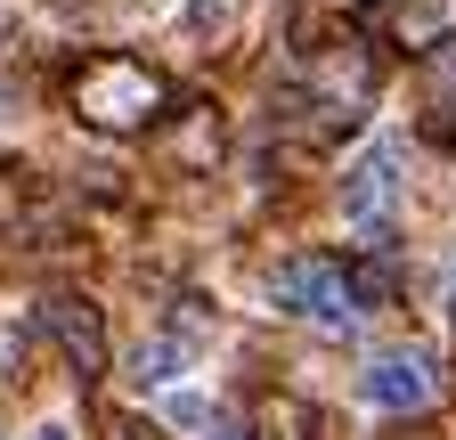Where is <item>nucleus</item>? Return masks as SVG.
<instances>
[{
    "label": "nucleus",
    "instance_id": "13",
    "mask_svg": "<svg viewBox=\"0 0 456 440\" xmlns=\"http://www.w3.org/2000/svg\"><path fill=\"white\" fill-rule=\"evenodd\" d=\"M212 440H261L253 424H212Z\"/></svg>",
    "mask_w": 456,
    "mask_h": 440
},
{
    "label": "nucleus",
    "instance_id": "10",
    "mask_svg": "<svg viewBox=\"0 0 456 440\" xmlns=\"http://www.w3.org/2000/svg\"><path fill=\"white\" fill-rule=\"evenodd\" d=\"M171 367H180V343L163 335V343H147V351L131 359V383H171Z\"/></svg>",
    "mask_w": 456,
    "mask_h": 440
},
{
    "label": "nucleus",
    "instance_id": "14",
    "mask_svg": "<svg viewBox=\"0 0 456 440\" xmlns=\"http://www.w3.org/2000/svg\"><path fill=\"white\" fill-rule=\"evenodd\" d=\"M114 440H155V432L147 424H114Z\"/></svg>",
    "mask_w": 456,
    "mask_h": 440
},
{
    "label": "nucleus",
    "instance_id": "9",
    "mask_svg": "<svg viewBox=\"0 0 456 440\" xmlns=\"http://www.w3.org/2000/svg\"><path fill=\"white\" fill-rule=\"evenodd\" d=\"M391 261H351V294H359V310H375V302H391Z\"/></svg>",
    "mask_w": 456,
    "mask_h": 440
},
{
    "label": "nucleus",
    "instance_id": "3",
    "mask_svg": "<svg viewBox=\"0 0 456 440\" xmlns=\"http://www.w3.org/2000/svg\"><path fill=\"white\" fill-rule=\"evenodd\" d=\"M41 335L66 351V367H74L82 383L106 375V318H98L90 294H41Z\"/></svg>",
    "mask_w": 456,
    "mask_h": 440
},
{
    "label": "nucleus",
    "instance_id": "11",
    "mask_svg": "<svg viewBox=\"0 0 456 440\" xmlns=\"http://www.w3.org/2000/svg\"><path fill=\"white\" fill-rule=\"evenodd\" d=\"M424 139L456 155V98H448V106H432V115H424Z\"/></svg>",
    "mask_w": 456,
    "mask_h": 440
},
{
    "label": "nucleus",
    "instance_id": "8",
    "mask_svg": "<svg viewBox=\"0 0 456 440\" xmlns=\"http://www.w3.org/2000/svg\"><path fill=\"white\" fill-rule=\"evenodd\" d=\"M261 432H269V440H302V432H310L302 400H285V392H269V400H261Z\"/></svg>",
    "mask_w": 456,
    "mask_h": 440
},
{
    "label": "nucleus",
    "instance_id": "4",
    "mask_svg": "<svg viewBox=\"0 0 456 440\" xmlns=\"http://www.w3.org/2000/svg\"><path fill=\"white\" fill-rule=\"evenodd\" d=\"M359 392H367V408H391V416H416V408H424V400L440 392V367H432L424 351H383V359H367Z\"/></svg>",
    "mask_w": 456,
    "mask_h": 440
},
{
    "label": "nucleus",
    "instance_id": "6",
    "mask_svg": "<svg viewBox=\"0 0 456 440\" xmlns=\"http://www.w3.org/2000/svg\"><path fill=\"white\" fill-rule=\"evenodd\" d=\"M383 41L408 49V58H432V49L456 41V0H399V9L383 17Z\"/></svg>",
    "mask_w": 456,
    "mask_h": 440
},
{
    "label": "nucleus",
    "instance_id": "7",
    "mask_svg": "<svg viewBox=\"0 0 456 440\" xmlns=\"http://www.w3.org/2000/svg\"><path fill=\"white\" fill-rule=\"evenodd\" d=\"M391 204H399V155L391 147H367L351 163V180H342V212H351V220H383Z\"/></svg>",
    "mask_w": 456,
    "mask_h": 440
},
{
    "label": "nucleus",
    "instance_id": "15",
    "mask_svg": "<svg viewBox=\"0 0 456 440\" xmlns=\"http://www.w3.org/2000/svg\"><path fill=\"white\" fill-rule=\"evenodd\" d=\"M33 440H74V432H66V424H41V432H33Z\"/></svg>",
    "mask_w": 456,
    "mask_h": 440
},
{
    "label": "nucleus",
    "instance_id": "2",
    "mask_svg": "<svg viewBox=\"0 0 456 440\" xmlns=\"http://www.w3.org/2000/svg\"><path fill=\"white\" fill-rule=\"evenodd\" d=\"M277 310H294V318L326 326V335H342V326L359 318L351 261H334V253H294V261H277Z\"/></svg>",
    "mask_w": 456,
    "mask_h": 440
},
{
    "label": "nucleus",
    "instance_id": "12",
    "mask_svg": "<svg viewBox=\"0 0 456 440\" xmlns=\"http://www.w3.org/2000/svg\"><path fill=\"white\" fill-rule=\"evenodd\" d=\"M383 440H440L432 424H399V432H383Z\"/></svg>",
    "mask_w": 456,
    "mask_h": 440
},
{
    "label": "nucleus",
    "instance_id": "5",
    "mask_svg": "<svg viewBox=\"0 0 456 440\" xmlns=\"http://www.w3.org/2000/svg\"><path fill=\"white\" fill-rule=\"evenodd\" d=\"M163 155H171V172H188V180H212L220 163H228V115L212 98L180 106V123L163 131Z\"/></svg>",
    "mask_w": 456,
    "mask_h": 440
},
{
    "label": "nucleus",
    "instance_id": "1",
    "mask_svg": "<svg viewBox=\"0 0 456 440\" xmlns=\"http://www.w3.org/2000/svg\"><path fill=\"white\" fill-rule=\"evenodd\" d=\"M66 106H74V123L98 131V139H139L163 106H171V82L147 58L106 49V58H74L66 66Z\"/></svg>",
    "mask_w": 456,
    "mask_h": 440
}]
</instances>
